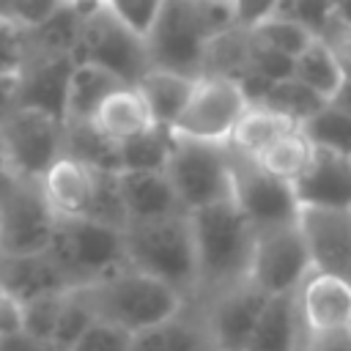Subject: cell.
<instances>
[{
    "label": "cell",
    "mask_w": 351,
    "mask_h": 351,
    "mask_svg": "<svg viewBox=\"0 0 351 351\" xmlns=\"http://www.w3.org/2000/svg\"><path fill=\"white\" fill-rule=\"evenodd\" d=\"M165 176L184 214L219 200H230L228 143H206L173 134Z\"/></svg>",
    "instance_id": "7"
},
{
    "label": "cell",
    "mask_w": 351,
    "mask_h": 351,
    "mask_svg": "<svg viewBox=\"0 0 351 351\" xmlns=\"http://www.w3.org/2000/svg\"><path fill=\"white\" fill-rule=\"evenodd\" d=\"M60 5L63 0H5V16L25 30L49 19Z\"/></svg>",
    "instance_id": "42"
},
{
    "label": "cell",
    "mask_w": 351,
    "mask_h": 351,
    "mask_svg": "<svg viewBox=\"0 0 351 351\" xmlns=\"http://www.w3.org/2000/svg\"><path fill=\"white\" fill-rule=\"evenodd\" d=\"M291 129H296L293 121H288V118H282V115H277V112H271V110H266L261 104H250L241 112V118L236 121V126H233V132L228 137V145L233 151H239V154L255 156L274 137H280V134H285Z\"/></svg>",
    "instance_id": "27"
},
{
    "label": "cell",
    "mask_w": 351,
    "mask_h": 351,
    "mask_svg": "<svg viewBox=\"0 0 351 351\" xmlns=\"http://www.w3.org/2000/svg\"><path fill=\"white\" fill-rule=\"evenodd\" d=\"M195 250V293L189 302H206L247 280L255 228L230 200H219L186 214Z\"/></svg>",
    "instance_id": "1"
},
{
    "label": "cell",
    "mask_w": 351,
    "mask_h": 351,
    "mask_svg": "<svg viewBox=\"0 0 351 351\" xmlns=\"http://www.w3.org/2000/svg\"><path fill=\"white\" fill-rule=\"evenodd\" d=\"M335 11L340 8H335L332 0H277L271 16L291 19L315 38L326 27V22L335 16Z\"/></svg>",
    "instance_id": "38"
},
{
    "label": "cell",
    "mask_w": 351,
    "mask_h": 351,
    "mask_svg": "<svg viewBox=\"0 0 351 351\" xmlns=\"http://www.w3.org/2000/svg\"><path fill=\"white\" fill-rule=\"evenodd\" d=\"M71 66V55H25L19 66L16 107H36L63 121V101Z\"/></svg>",
    "instance_id": "17"
},
{
    "label": "cell",
    "mask_w": 351,
    "mask_h": 351,
    "mask_svg": "<svg viewBox=\"0 0 351 351\" xmlns=\"http://www.w3.org/2000/svg\"><path fill=\"white\" fill-rule=\"evenodd\" d=\"M197 77H184V74H176V71H165V69H148L137 82V93L143 96L154 123L159 126H173L176 118L181 115L189 93H192V85H195Z\"/></svg>",
    "instance_id": "25"
},
{
    "label": "cell",
    "mask_w": 351,
    "mask_h": 351,
    "mask_svg": "<svg viewBox=\"0 0 351 351\" xmlns=\"http://www.w3.org/2000/svg\"><path fill=\"white\" fill-rule=\"evenodd\" d=\"M335 3V8H340V11H348V3L351 0H332Z\"/></svg>",
    "instance_id": "49"
},
{
    "label": "cell",
    "mask_w": 351,
    "mask_h": 351,
    "mask_svg": "<svg viewBox=\"0 0 351 351\" xmlns=\"http://www.w3.org/2000/svg\"><path fill=\"white\" fill-rule=\"evenodd\" d=\"M66 291H55V293H41L36 299L22 302L19 307V332H25L27 337L38 340V343H49L58 313H60V302H63Z\"/></svg>",
    "instance_id": "36"
},
{
    "label": "cell",
    "mask_w": 351,
    "mask_h": 351,
    "mask_svg": "<svg viewBox=\"0 0 351 351\" xmlns=\"http://www.w3.org/2000/svg\"><path fill=\"white\" fill-rule=\"evenodd\" d=\"M307 271H310V261L296 219L255 230L250 269H247L250 285H255L266 296L291 293L299 288Z\"/></svg>",
    "instance_id": "11"
},
{
    "label": "cell",
    "mask_w": 351,
    "mask_h": 351,
    "mask_svg": "<svg viewBox=\"0 0 351 351\" xmlns=\"http://www.w3.org/2000/svg\"><path fill=\"white\" fill-rule=\"evenodd\" d=\"M170 148H173V132L167 126L154 123L151 129L118 143V170L165 173Z\"/></svg>",
    "instance_id": "29"
},
{
    "label": "cell",
    "mask_w": 351,
    "mask_h": 351,
    "mask_svg": "<svg viewBox=\"0 0 351 351\" xmlns=\"http://www.w3.org/2000/svg\"><path fill=\"white\" fill-rule=\"evenodd\" d=\"M302 329H340L351 326V285L343 277L307 271L293 291Z\"/></svg>",
    "instance_id": "16"
},
{
    "label": "cell",
    "mask_w": 351,
    "mask_h": 351,
    "mask_svg": "<svg viewBox=\"0 0 351 351\" xmlns=\"http://www.w3.org/2000/svg\"><path fill=\"white\" fill-rule=\"evenodd\" d=\"M47 255L66 277V285L77 288L126 266L123 230L85 217L55 219Z\"/></svg>",
    "instance_id": "5"
},
{
    "label": "cell",
    "mask_w": 351,
    "mask_h": 351,
    "mask_svg": "<svg viewBox=\"0 0 351 351\" xmlns=\"http://www.w3.org/2000/svg\"><path fill=\"white\" fill-rule=\"evenodd\" d=\"M228 170H230V203L255 230L296 219L299 206L291 192V184L269 176L252 156L239 154L230 145H228Z\"/></svg>",
    "instance_id": "10"
},
{
    "label": "cell",
    "mask_w": 351,
    "mask_h": 351,
    "mask_svg": "<svg viewBox=\"0 0 351 351\" xmlns=\"http://www.w3.org/2000/svg\"><path fill=\"white\" fill-rule=\"evenodd\" d=\"M299 340H302V321L296 313L293 291L274 293L266 296L241 351H299Z\"/></svg>",
    "instance_id": "20"
},
{
    "label": "cell",
    "mask_w": 351,
    "mask_h": 351,
    "mask_svg": "<svg viewBox=\"0 0 351 351\" xmlns=\"http://www.w3.org/2000/svg\"><path fill=\"white\" fill-rule=\"evenodd\" d=\"M63 154V121L36 110L14 107L0 118V170L41 178Z\"/></svg>",
    "instance_id": "9"
},
{
    "label": "cell",
    "mask_w": 351,
    "mask_h": 351,
    "mask_svg": "<svg viewBox=\"0 0 351 351\" xmlns=\"http://www.w3.org/2000/svg\"><path fill=\"white\" fill-rule=\"evenodd\" d=\"M104 137H110L112 143H123L145 129L154 126V118L143 101V96L137 93L134 85H121L115 88L93 112L90 121Z\"/></svg>",
    "instance_id": "22"
},
{
    "label": "cell",
    "mask_w": 351,
    "mask_h": 351,
    "mask_svg": "<svg viewBox=\"0 0 351 351\" xmlns=\"http://www.w3.org/2000/svg\"><path fill=\"white\" fill-rule=\"evenodd\" d=\"M324 104H326V99H321L318 93H313L307 85H302L293 77L280 80V82H271L269 90H266V96L261 99V107H266V110H271V112L293 121L296 126L304 118H310Z\"/></svg>",
    "instance_id": "33"
},
{
    "label": "cell",
    "mask_w": 351,
    "mask_h": 351,
    "mask_svg": "<svg viewBox=\"0 0 351 351\" xmlns=\"http://www.w3.org/2000/svg\"><path fill=\"white\" fill-rule=\"evenodd\" d=\"M299 351H351V326L302 329Z\"/></svg>",
    "instance_id": "43"
},
{
    "label": "cell",
    "mask_w": 351,
    "mask_h": 351,
    "mask_svg": "<svg viewBox=\"0 0 351 351\" xmlns=\"http://www.w3.org/2000/svg\"><path fill=\"white\" fill-rule=\"evenodd\" d=\"M250 58V30L228 27L217 33L200 58V77H222V80H239V74L247 69Z\"/></svg>",
    "instance_id": "28"
},
{
    "label": "cell",
    "mask_w": 351,
    "mask_h": 351,
    "mask_svg": "<svg viewBox=\"0 0 351 351\" xmlns=\"http://www.w3.org/2000/svg\"><path fill=\"white\" fill-rule=\"evenodd\" d=\"M16 93H19V71H3L0 74V118L16 107Z\"/></svg>",
    "instance_id": "47"
},
{
    "label": "cell",
    "mask_w": 351,
    "mask_h": 351,
    "mask_svg": "<svg viewBox=\"0 0 351 351\" xmlns=\"http://www.w3.org/2000/svg\"><path fill=\"white\" fill-rule=\"evenodd\" d=\"M310 156H313V145L304 140V134H302L299 126H296V129H291V132L274 137V140H271L261 154H255L252 159H255L269 176H274V178H280V181H285V184H293V181L299 178V173L307 167Z\"/></svg>",
    "instance_id": "31"
},
{
    "label": "cell",
    "mask_w": 351,
    "mask_h": 351,
    "mask_svg": "<svg viewBox=\"0 0 351 351\" xmlns=\"http://www.w3.org/2000/svg\"><path fill=\"white\" fill-rule=\"evenodd\" d=\"M165 351H217L203 310L195 302H184V307L162 324Z\"/></svg>",
    "instance_id": "32"
},
{
    "label": "cell",
    "mask_w": 351,
    "mask_h": 351,
    "mask_svg": "<svg viewBox=\"0 0 351 351\" xmlns=\"http://www.w3.org/2000/svg\"><path fill=\"white\" fill-rule=\"evenodd\" d=\"M129 340H132V332L110 321L93 318L71 351H129Z\"/></svg>",
    "instance_id": "40"
},
{
    "label": "cell",
    "mask_w": 351,
    "mask_h": 351,
    "mask_svg": "<svg viewBox=\"0 0 351 351\" xmlns=\"http://www.w3.org/2000/svg\"><path fill=\"white\" fill-rule=\"evenodd\" d=\"M93 318L110 321L126 332L165 324L184 307V296L156 277L129 266L104 274L93 282L71 288Z\"/></svg>",
    "instance_id": "3"
},
{
    "label": "cell",
    "mask_w": 351,
    "mask_h": 351,
    "mask_svg": "<svg viewBox=\"0 0 351 351\" xmlns=\"http://www.w3.org/2000/svg\"><path fill=\"white\" fill-rule=\"evenodd\" d=\"M123 82L112 77L110 71L90 66V63H74L66 85V101H63V121L66 123H85L93 121V112L99 104Z\"/></svg>",
    "instance_id": "23"
},
{
    "label": "cell",
    "mask_w": 351,
    "mask_h": 351,
    "mask_svg": "<svg viewBox=\"0 0 351 351\" xmlns=\"http://www.w3.org/2000/svg\"><path fill=\"white\" fill-rule=\"evenodd\" d=\"M293 80H299L326 101L348 93V66L340 63L337 55L318 38H313L293 58Z\"/></svg>",
    "instance_id": "24"
},
{
    "label": "cell",
    "mask_w": 351,
    "mask_h": 351,
    "mask_svg": "<svg viewBox=\"0 0 351 351\" xmlns=\"http://www.w3.org/2000/svg\"><path fill=\"white\" fill-rule=\"evenodd\" d=\"M299 132L313 148H326L337 154L351 156V110H348V93H340L337 99L318 107L310 118L299 123Z\"/></svg>",
    "instance_id": "26"
},
{
    "label": "cell",
    "mask_w": 351,
    "mask_h": 351,
    "mask_svg": "<svg viewBox=\"0 0 351 351\" xmlns=\"http://www.w3.org/2000/svg\"><path fill=\"white\" fill-rule=\"evenodd\" d=\"M162 3L165 0H104L101 5L118 22H123L132 33H137V36L145 38L148 30H151V25L156 22V16L162 11Z\"/></svg>",
    "instance_id": "39"
},
{
    "label": "cell",
    "mask_w": 351,
    "mask_h": 351,
    "mask_svg": "<svg viewBox=\"0 0 351 351\" xmlns=\"http://www.w3.org/2000/svg\"><path fill=\"white\" fill-rule=\"evenodd\" d=\"M0 288L19 304L41 293L69 291L66 277L47 250L38 255H0Z\"/></svg>",
    "instance_id": "21"
},
{
    "label": "cell",
    "mask_w": 351,
    "mask_h": 351,
    "mask_svg": "<svg viewBox=\"0 0 351 351\" xmlns=\"http://www.w3.org/2000/svg\"><path fill=\"white\" fill-rule=\"evenodd\" d=\"M25 60V44H22V27L11 19L0 16V74L3 71H19Z\"/></svg>",
    "instance_id": "44"
},
{
    "label": "cell",
    "mask_w": 351,
    "mask_h": 351,
    "mask_svg": "<svg viewBox=\"0 0 351 351\" xmlns=\"http://www.w3.org/2000/svg\"><path fill=\"white\" fill-rule=\"evenodd\" d=\"M250 36H252V41H258L274 52H282L288 58H296L313 41V36L304 27H299L291 19H280V16H266L261 25H255L250 30Z\"/></svg>",
    "instance_id": "35"
},
{
    "label": "cell",
    "mask_w": 351,
    "mask_h": 351,
    "mask_svg": "<svg viewBox=\"0 0 351 351\" xmlns=\"http://www.w3.org/2000/svg\"><path fill=\"white\" fill-rule=\"evenodd\" d=\"M263 302H266V293H261L255 285H250L244 280V282H239L206 302H195V304H200V310H203V318H206V326H208V335H211L217 351H241L255 326V318H258Z\"/></svg>",
    "instance_id": "14"
},
{
    "label": "cell",
    "mask_w": 351,
    "mask_h": 351,
    "mask_svg": "<svg viewBox=\"0 0 351 351\" xmlns=\"http://www.w3.org/2000/svg\"><path fill=\"white\" fill-rule=\"evenodd\" d=\"M230 3V19L233 27L241 30H252L255 25H261L266 16H271L277 0H228Z\"/></svg>",
    "instance_id": "45"
},
{
    "label": "cell",
    "mask_w": 351,
    "mask_h": 351,
    "mask_svg": "<svg viewBox=\"0 0 351 351\" xmlns=\"http://www.w3.org/2000/svg\"><path fill=\"white\" fill-rule=\"evenodd\" d=\"M90 321H93V315L88 313V307H85V304L80 302V296L69 288V291L63 293L60 313H58V321H55L49 346H52L55 351H71L74 343L80 340V335L88 329Z\"/></svg>",
    "instance_id": "37"
},
{
    "label": "cell",
    "mask_w": 351,
    "mask_h": 351,
    "mask_svg": "<svg viewBox=\"0 0 351 351\" xmlns=\"http://www.w3.org/2000/svg\"><path fill=\"white\" fill-rule=\"evenodd\" d=\"M63 154L93 170L118 173V143L104 137L90 121L85 123L63 121Z\"/></svg>",
    "instance_id": "30"
},
{
    "label": "cell",
    "mask_w": 351,
    "mask_h": 351,
    "mask_svg": "<svg viewBox=\"0 0 351 351\" xmlns=\"http://www.w3.org/2000/svg\"><path fill=\"white\" fill-rule=\"evenodd\" d=\"M55 214L38 178L0 170V255H38L49 247Z\"/></svg>",
    "instance_id": "8"
},
{
    "label": "cell",
    "mask_w": 351,
    "mask_h": 351,
    "mask_svg": "<svg viewBox=\"0 0 351 351\" xmlns=\"http://www.w3.org/2000/svg\"><path fill=\"white\" fill-rule=\"evenodd\" d=\"M85 219H93V222H101V225H110L118 230L126 228V214H123V203H121V192H118V173L96 170Z\"/></svg>",
    "instance_id": "34"
},
{
    "label": "cell",
    "mask_w": 351,
    "mask_h": 351,
    "mask_svg": "<svg viewBox=\"0 0 351 351\" xmlns=\"http://www.w3.org/2000/svg\"><path fill=\"white\" fill-rule=\"evenodd\" d=\"M250 104L244 101L239 85L222 77H197L192 93L170 126L173 134L206 143H228L236 121Z\"/></svg>",
    "instance_id": "12"
},
{
    "label": "cell",
    "mask_w": 351,
    "mask_h": 351,
    "mask_svg": "<svg viewBox=\"0 0 351 351\" xmlns=\"http://www.w3.org/2000/svg\"><path fill=\"white\" fill-rule=\"evenodd\" d=\"M225 3H228V0H225Z\"/></svg>",
    "instance_id": "51"
},
{
    "label": "cell",
    "mask_w": 351,
    "mask_h": 351,
    "mask_svg": "<svg viewBox=\"0 0 351 351\" xmlns=\"http://www.w3.org/2000/svg\"><path fill=\"white\" fill-rule=\"evenodd\" d=\"M93 176L96 170L60 154L38 178L47 206L52 208L55 219H71L85 217L90 192H93Z\"/></svg>",
    "instance_id": "18"
},
{
    "label": "cell",
    "mask_w": 351,
    "mask_h": 351,
    "mask_svg": "<svg viewBox=\"0 0 351 351\" xmlns=\"http://www.w3.org/2000/svg\"><path fill=\"white\" fill-rule=\"evenodd\" d=\"M71 60L99 66L123 85H134L151 69L145 38L118 22L104 5H82Z\"/></svg>",
    "instance_id": "6"
},
{
    "label": "cell",
    "mask_w": 351,
    "mask_h": 351,
    "mask_svg": "<svg viewBox=\"0 0 351 351\" xmlns=\"http://www.w3.org/2000/svg\"><path fill=\"white\" fill-rule=\"evenodd\" d=\"M247 69L258 71L263 80L269 82H280V80H288L293 77V58L282 55V52H274L258 41H252L250 36V58H247Z\"/></svg>",
    "instance_id": "41"
},
{
    "label": "cell",
    "mask_w": 351,
    "mask_h": 351,
    "mask_svg": "<svg viewBox=\"0 0 351 351\" xmlns=\"http://www.w3.org/2000/svg\"><path fill=\"white\" fill-rule=\"evenodd\" d=\"M19 307L22 304L0 288V337L19 332Z\"/></svg>",
    "instance_id": "46"
},
{
    "label": "cell",
    "mask_w": 351,
    "mask_h": 351,
    "mask_svg": "<svg viewBox=\"0 0 351 351\" xmlns=\"http://www.w3.org/2000/svg\"><path fill=\"white\" fill-rule=\"evenodd\" d=\"M296 228L307 250L310 271L348 280L351 271V208L299 206Z\"/></svg>",
    "instance_id": "13"
},
{
    "label": "cell",
    "mask_w": 351,
    "mask_h": 351,
    "mask_svg": "<svg viewBox=\"0 0 351 351\" xmlns=\"http://www.w3.org/2000/svg\"><path fill=\"white\" fill-rule=\"evenodd\" d=\"M126 266L176 288L184 299L195 293V250L186 214H173L123 228Z\"/></svg>",
    "instance_id": "4"
},
{
    "label": "cell",
    "mask_w": 351,
    "mask_h": 351,
    "mask_svg": "<svg viewBox=\"0 0 351 351\" xmlns=\"http://www.w3.org/2000/svg\"><path fill=\"white\" fill-rule=\"evenodd\" d=\"M118 192H121L126 225L184 214L165 173L118 170Z\"/></svg>",
    "instance_id": "19"
},
{
    "label": "cell",
    "mask_w": 351,
    "mask_h": 351,
    "mask_svg": "<svg viewBox=\"0 0 351 351\" xmlns=\"http://www.w3.org/2000/svg\"><path fill=\"white\" fill-rule=\"evenodd\" d=\"M296 206L313 208H351V156L313 148L307 167L291 184Z\"/></svg>",
    "instance_id": "15"
},
{
    "label": "cell",
    "mask_w": 351,
    "mask_h": 351,
    "mask_svg": "<svg viewBox=\"0 0 351 351\" xmlns=\"http://www.w3.org/2000/svg\"><path fill=\"white\" fill-rule=\"evenodd\" d=\"M0 16H5V0H0ZM8 19V16H5Z\"/></svg>",
    "instance_id": "50"
},
{
    "label": "cell",
    "mask_w": 351,
    "mask_h": 351,
    "mask_svg": "<svg viewBox=\"0 0 351 351\" xmlns=\"http://www.w3.org/2000/svg\"><path fill=\"white\" fill-rule=\"evenodd\" d=\"M63 3H69V5H101L104 0H63Z\"/></svg>",
    "instance_id": "48"
},
{
    "label": "cell",
    "mask_w": 351,
    "mask_h": 351,
    "mask_svg": "<svg viewBox=\"0 0 351 351\" xmlns=\"http://www.w3.org/2000/svg\"><path fill=\"white\" fill-rule=\"evenodd\" d=\"M230 25V3L225 0H165L145 36L151 69L200 77L206 44Z\"/></svg>",
    "instance_id": "2"
}]
</instances>
